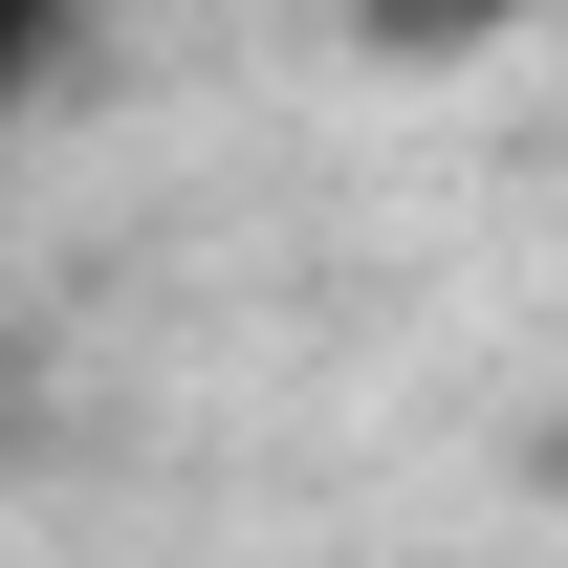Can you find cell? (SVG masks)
<instances>
[{"label":"cell","mask_w":568,"mask_h":568,"mask_svg":"<svg viewBox=\"0 0 568 568\" xmlns=\"http://www.w3.org/2000/svg\"><path fill=\"white\" fill-rule=\"evenodd\" d=\"M67 22H88V0H22V44H67Z\"/></svg>","instance_id":"6da1fadb"}]
</instances>
